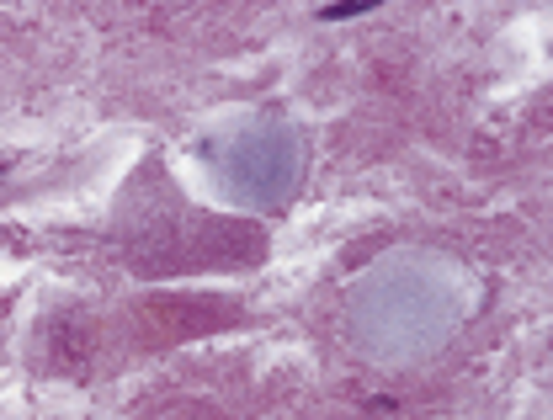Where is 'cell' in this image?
<instances>
[{"instance_id":"cell-1","label":"cell","mask_w":553,"mask_h":420,"mask_svg":"<svg viewBox=\"0 0 553 420\" xmlns=\"http://www.w3.org/2000/svg\"><path fill=\"white\" fill-rule=\"evenodd\" d=\"M367 6H325L320 16H325V22H346V16H362Z\"/></svg>"}]
</instances>
